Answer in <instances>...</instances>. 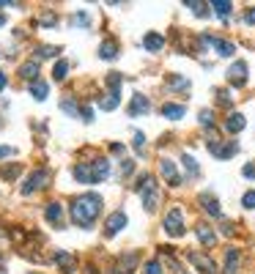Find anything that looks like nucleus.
I'll use <instances>...</instances> for the list:
<instances>
[{
    "label": "nucleus",
    "instance_id": "28",
    "mask_svg": "<svg viewBox=\"0 0 255 274\" xmlns=\"http://www.w3.org/2000/svg\"><path fill=\"white\" fill-rule=\"evenodd\" d=\"M52 77H55V80H66V77H69V63L58 61L55 63V71H52Z\"/></svg>",
    "mask_w": 255,
    "mask_h": 274
},
{
    "label": "nucleus",
    "instance_id": "13",
    "mask_svg": "<svg viewBox=\"0 0 255 274\" xmlns=\"http://www.w3.org/2000/svg\"><path fill=\"white\" fill-rule=\"evenodd\" d=\"M55 263H58L66 274L77 271V260H75V255H71V252H55Z\"/></svg>",
    "mask_w": 255,
    "mask_h": 274
},
{
    "label": "nucleus",
    "instance_id": "5",
    "mask_svg": "<svg viewBox=\"0 0 255 274\" xmlns=\"http://www.w3.org/2000/svg\"><path fill=\"white\" fill-rule=\"evenodd\" d=\"M209 151H211L217 159H231L233 153L239 151V145L233 143V140H231V143H220V140H209Z\"/></svg>",
    "mask_w": 255,
    "mask_h": 274
},
{
    "label": "nucleus",
    "instance_id": "4",
    "mask_svg": "<svg viewBox=\"0 0 255 274\" xmlns=\"http://www.w3.org/2000/svg\"><path fill=\"white\" fill-rule=\"evenodd\" d=\"M126 222H129V219H126L124 211H113L110 217H107V222H104V236H107V239L118 236V233L126 228Z\"/></svg>",
    "mask_w": 255,
    "mask_h": 274
},
{
    "label": "nucleus",
    "instance_id": "48",
    "mask_svg": "<svg viewBox=\"0 0 255 274\" xmlns=\"http://www.w3.org/2000/svg\"><path fill=\"white\" fill-rule=\"evenodd\" d=\"M124 274H132V271H124Z\"/></svg>",
    "mask_w": 255,
    "mask_h": 274
},
{
    "label": "nucleus",
    "instance_id": "2",
    "mask_svg": "<svg viewBox=\"0 0 255 274\" xmlns=\"http://www.w3.org/2000/svg\"><path fill=\"white\" fill-rule=\"evenodd\" d=\"M165 233L173 239L184 236V214H181V209H170L165 214Z\"/></svg>",
    "mask_w": 255,
    "mask_h": 274
},
{
    "label": "nucleus",
    "instance_id": "37",
    "mask_svg": "<svg viewBox=\"0 0 255 274\" xmlns=\"http://www.w3.org/2000/svg\"><path fill=\"white\" fill-rule=\"evenodd\" d=\"M60 110H66L69 115H77V104L71 102V99H66V102H60Z\"/></svg>",
    "mask_w": 255,
    "mask_h": 274
},
{
    "label": "nucleus",
    "instance_id": "41",
    "mask_svg": "<svg viewBox=\"0 0 255 274\" xmlns=\"http://www.w3.org/2000/svg\"><path fill=\"white\" fill-rule=\"evenodd\" d=\"M241 176H244V178H255V165H244V168H241Z\"/></svg>",
    "mask_w": 255,
    "mask_h": 274
},
{
    "label": "nucleus",
    "instance_id": "35",
    "mask_svg": "<svg viewBox=\"0 0 255 274\" xmlns=\"http://www.w3.org/2000/svg\"><path fill=\"white\" fill-rule=\"evenodd\" d=\"M241 206H244V209H255V189L244 192V198H241Z\"/></svg>",
    "mask_w": 255,
    "mask_h": 274
},
{
    "label": "nucleus",
    "instance_id": "27",
    "mask_svg": "<svg viewBox=\"0 0 255 274\" xmlns=\"http://www.w3.org/2000/svg\"><path fill=\"white\" fill-rule=\"evenodd\" d=\"M143 274H165L162 271V263H159V260H145V263H143Z\"/></svg>",
    "mask_w": 255,
    "mask_h": 274
},
{
    "label": "nucleus",
    "instance_id": "33",
    "mask_svg": "<svg viewBox=\"0 0 255 274\" xmlns=\"http://www.w3.org/2000/svg\"><path fill=\"white\" fill-rule=\"evenodd\" d=\"M170 88H190V80H187V77H178V74H173V77H170Z\"/></svg>",
    "mask_w": 255,
    "mask_h": 274
},
{
    "label": "nucleus",
    "instance_id": "25",
    "mask_svg": "<svg viewBox=\"0 0 255 274\" xmlns=\"http://www.w3.org/2000/svg\"><path fill=\"white\" fill-rule=\"evenodd\" d=\"M211 6V9H214V14H217V17H228V14H231V9H233V3H225V0H214V3H209Z\"/></svg>",
    "mask_w": 255,
    "mask_h": 274
},
{
    "label": "nucleus",
    "instance_id": "18",
    "mask_svg": "<svg viewBox=\"0 0 255 274\" xmlns=\"http://www.w3.org/2000/svg\"><path fill=\"white\" fill-rule=\"evenodd\" d=\"M143 47L149 52H159L165 47V38L159 36V33H145V38H143Z\"/></svg>",
    "mask_w": 255,
    "mask_h": 274
},
{
    "label": "nucleus",
    "instance_id": "15",
    "mask_svg": "<svg viewBox=\"0 0 255 274\" xmlns=\"http://www.w3.org/2000/svg\"><path fill=\"white\" fill-rule=\"evenodd\" d=\"M39 74H42V66H39V61H28V63H22L19 66V77L22 80H39Z\"/></svg>",
    "mask_w": 255,
    "mask_h": 274
},
{
    "label": "nucleus",
    "instance_id": "17",
    "mask_svg": "<svg viewBox=\"0 0 255 274\" xmlns=\"http://www.w3.org/2000/svg\"><path fill=\"white\" fill-rule=\"evenodd\" d=\"M99 58H102V61H116L118 58V44L113 42H102V47H99Z\"/></svg>",
    "mask_w": 255,
    "mask_h": 274
},
{
    "label": "nucleus",
    "instance_id": "43",
    "mask_svg": "<svg viewBox=\"0 0 255 274\" xmlns=\"http://www.w3.org/2000/svg\"><path fill=\"white\" fill-rule=\"evenodd\" d=\"M132 170H135V162H129V159H126V162H124V168H121V173H124V176H129Z\"/></svg>",
    "mask_w": 255,
    "mask_h": 274
},
{
    "label": "nucleus",
    "instance_id": "6",
    "mask_svg": "<svg viewBox=\"0 0 255 274\" xmlns=\"http://www.w3.org/2000/svg\"><path fill=\"white\" fill-rule=\"evenodd\" d=\"M200 38H203V44H211L217 50V55H223V58H231L236 52V47L231 42H225V38H217V36H200Z\"/></svg>",
    "mask_w": 255,
    "mask_h": 274
},
{
    "label": "nucleus",
    "instance_id": "23",
    "mask_svg": "<svg viewBox=\"0 0 255 274\" xmlns=\"http://www.w3.org/2000/svg\"><path fill=\"white\" fill-rule=\"evenodd\" d=\"M75 178L80 184H93V176H91V165H75Z\"/></svg>",
    "mask_w": 255,
    "mask_h": 274
},
{
    "label": "nucleus",
    "instance_id": "44",
    "mask_svg": "<svg viewBox=\"0 0 255 274\" xmlns=\"http://www.w3.org/2000/svg\"><path fill=\"white\" fill-rule=\"evenodd\" d=\"M244 22H247V25H255V9H250V11L244 14Z\"/></svg>",
    "mask_w": 255,
    "mask_h": 274
},
{
    "label": "nucleus",
    "instance_id": "31",
    "mask_svg": "<svg viewBox=\"0 0 255 274\" xmlns=\"http://www.w3.org/2000/svg\"><path fill=\"white\" fill-rule=\"evenodd\" d=\"M121 80H124V77H121L118 71H113V74L107 77V85H110V93H118V88H121Z\"/></svg>",
    "mask_w": 255,
    "mask_h": 274
},
{
    "label": "nucleus",
    "instance_id": "47",
    "mask_svg": "<svg viewBox=\"0 0 255 274\" xmlns=\"http://www.w3.org/2000/svg\"><path fill=\"white\" fill-rule=\"evenodd\" d=\"M3 25H6V17H3V14H0V28H3Z\"/></svg>",
    "mask_w": 255,
    "mask_h": 274
},
{
    "label": "nucleus",
    "instance_id": "12",
    "mask_svg": "<svg viewBox=\"0 0 255 274\" xmlns=\"http://www.w3.org/2000/svg\"><path fill=\"white\" fill-rule=\"evenodd\" d=\"M190 260L198 266L200 271H206V274H217V263H214L211 258H206V255H198V252H190Z\"/></svg>",
    "mask_w": 255,
    "mask_h": 274
},
{
    "label": "nucleus",
    "instance_id": "8",
    "mask_svg": "<svg viewBox=\"0 0 255 274\" xmlns=\"http://www.w3.org/2000/svg\"><path fill=\"white\" fill-rule=\"evenodd\" d=\"M149 110H151L149 96H143V93H135V96H132V102H129V115L137 118V115H145Z\"/></svg>",
    "mask_w": 255,
    "mask_h": 274
},
{
    "label": "nucleus",
    "instance_id": "30",
    "mask_svg": "<svg viewBox=\"0 0 255 274\" xmlns=\"http://www.w3.org/2000/svg\"><path fill=\"white\" fill-rule=\"evenodd\" d=\"M19 170H22V168H19V162H17V165H9V168H3V173H0V176H3L6 181H11V178L19 176Z\"/></svg>",
    "mask_w": 255,
    "mask_h": 274
},
{
    "label": "nucleus",
    "instance_id": "45",
    "mask_svg": "<svg viewBox=\"0 0 255 274\" xmlns=\"http://www.w3.org/2000/svg\"><path fill=\"white\" fill-rule=\"evenodd\" d=\"M42 25H55V14H47V17H42Z\"/></svg>",
    "mask_w": 255,
    "mask_h": 274
},
{
    "label": "nucleus",
    "instance_id": "16",
    "mask_svg": "<svg viewBox=\"0 0 255 274\" xmlns=\"http://www.w3.org/2000/svg\"><path fill=\"white\" fill-rule=\"evenodd\" d=\"M200 203H203V209H206V214H211V217H220V200L211 195V192H203V195H200Z\"/></svg>",
    "mask_w": 255,
    "mask_h": 274
},
{
    "label": "nucleus",
    "instance_id": "38",
    "mask_svg": "<svg viewBox=\"0 0 255 274\" xmlns=\"http://www.w3.org/2000/svg\"><path fill=\"white\" fill-rule=\"evenodd\" d=\"M200 124H203V126H211V124H214L211 110H200Z\"/></svg>",
    "mask_w": 255,
    "mask_h": 274
},
{
    "label": "nucleus",
    "instance_id": "10",
    "mask_svg": "<svg viewBox=\"0 0 255 274\" xmlns=\"http://www.w3.org/2000/svg\"><path fill=\"white\" fill-rule=\"evenodd\" d=\"M228 80H231V85H244L247 83V63L244 61H236L231 66V69H228Z\"/></svg>",
    "mask_w": 255,
    "mask_h": 274
},
{
    "label": "nucleus",
    "instance_id": "7",
    "mask_svg": "<svg viewBox=\"0 0 255 274\" xmlns=\"http://www.w3.org/2000/svg\"><path fill=\"white\" fill-rule=\"evenodd\" d=\"M159 173H162V178L167 181V186H181V176H178L176 165H173L170 159H162V162H159Z\"/></svg>",
    "mask_w": 255,
    "mask_h": 274
},
{
    "label": "nucleus",
    "instance_id": "29",
    "mask_svg": "<svg viewBox=\"0 0 255 274\" xmlns=\"http://www.w3.org/2000/svg\"><path fill=\"white\" fill-rule=\"evenodd\" d=\"M181 162H184V168L190 170L192 176H198V173H200V168H198V162H195V159L190 156V153H184V156H181Z\"/></svg>",
    "mask_w": 255,
    "mask_h": 274
},
{
    "label": "nucleus",
    "instance_id": "34",
    "mask_svg": "<svg viewBox=\"0 0 255 274\" xmlns=\"http://www.w3.org/2000/svg\"><path fill=\"white\" fill-rule=\"evenodd\" d=\"M187 6H190L198 17H209V6H206V3H187Z\"/></svg>",
    "mask_w": 255,
    "mask_h": 274
},
{
    "label": "nucleus",
    "instance_id": "3",
    "mask_svg": "<svg viewBox=\"0 0 255 274\" xmlns=\"http://www.w3.org/2000/svg\"><path fill=\"white\" fill-rule=\"evenodd\" d=\"M47 181H50V173L47 170H33L30 176H28V181L22 184V195H33V192H39V189H44Z\"/></svg>",
    "mask_w": 255,
    "mask_h": 274
},
{
    "label": "nucleus",
    "instance_id": "40",
    "mask_svg": "<svg viewBox=\"0 0 255 274\" xmlns=\"http://www.w3.org/2000/svg\"><path fill=\"white\" fill-rule=\"evenodd\" d=\"M17 148H11V145H0V159H6V156H14Z\"/></svg>",
    "mask_w": 255,
    "mask_h": 274
},
{
    "label": "nucleus",
    "instance_id": "39",
    "mask_svg": "<svg viewBox=\"0 0 255 274\" xmlns=\"http://www.w3.org/2000/svg\"><path fill=\"white\" fill-rule=\"evenodd\" d=\"M217 96H220V104L231 107V102H233V99H231V93H228V91H217Z\"/></svg>",
    "mask_w": 255,
    "mask_h": 274
},
{
    "label": "nucleus",
    "instance_id": "22",
    "mask_svg": "<svg viewBox=\"0 0 255 274\" xmlns=\"http://www.w3.org/2000/svg\"><path fill=\"white\" fill-rule=\"evenodd\" d=\"M30 93H33V99L44 102V99H47V93H50V85H47L44 80H33V83H30Z\"/></svg>",
    "mask_w": 255,
    "mask_h": 274
},
{
    "label": "nucleus",
    "instance_id": "20",
    "mask_svg": "<svg viewBox=\"0 0 255 274\" xmlns=\"http://www.w3.org/2000/svg\"><path fill=\"white\" fill-rule=\"evenodd\" d=\"M195 233H198L200 242H203V247H214V244H217V233H214L209 225H198Z\"/></svg>",
    "mask_w": 255,
    "mask_h": 274
},
{
    "label": "nucleus",
    "instance_id": "42",
    "mask_svg": "<svg viewBox=\"0 0 255 274\" xmlns=\"http://www.w3.org/2000/svg\"><path fill=\"white\" fill-rule=\"evenodd\" d=\"M80 115H83V118H85V121H88V124L93 121V110H91V107H83V110H80Z\"/></svg>",
    "mask_w": 255,
    "mask_h": 274
},
{
    "label": "nucleus",
    "instance_id": "11",
    "mask_svg": "<svg viewBox=\"0 0 255 274\" xmlns=\"http://www.w3.org/2000/svg\"><path fill=\"white\" fill-rule=\"evenodd\" d=\"M44 219L50 225H55V228H60V225H63V206H60V203H47Z\"/></svg>",
    "mask_w": 255,
    "mask_h": 274
},
{
    "label": "nucleus",
    "instance_id": "9",
    "mask_svg": "<svg viewBox=\"0 0 255 274\" xmlns=\"http://www.w3.org/2000/svg\"><path fill=\"white\" fill-rule=\"evenodd\" d=\"M91 176H93V184H99V181H104L107 176H110V162H107L104 156H99V159H93L91 162Z\"/></svg>",
    "mask_w": 255,
    "mask_h": 274
},
{
    "label": "nucleus",
    "instance_id": "21",
    "mask_svg": "<svg viewBox=\"0 0 255 274\" xmlns=\"http://www.w3.org/2000/svg\"><path fill=\"white\" fill-rule=\"evenodd\" d=\"M239 260H241V255H239V250H228L225 252V274H236V269H239Z\"/></svg>",
    "mask_w": 255,
    "mask_h": 274
},
{
    "label": "nucleus",
    "instance_id": "24",
    "mask_svg": "<svg viewBox=\"0 0 255 274\" xmlns=\"http://www.w3.org/2000/svg\"><path fill=\"white\" fill-rule=\"evenodd\" d=\"M121 104V99H118V93H107V96H102L99 99V107H102V110H116V107Z\"/></svg>",
    "mask_w": 255,
    "mask_h": 274
},
{
    "label": "nucleus",
    "instance_id": "14",
    "mask_svg": "<svg viewBox=\"0 0 255 274\" xmlns=\"http://www.w3.org/2000/svg\"><path fill=\"white\" fill-rule=\"evenodd\" d=\"M247 126V118L241 115V112H231L225 121V132H231V135H236V132H241Z\"/></svg>",
    "mask_w": 255,
    "mask_h": 274
},
{
    "label": "nucleus",
    "instance_id": "32",
    "mask_svg": "<svg viewBox=\"0 0 255 274\" xmlns=\"http://www.w3.org/2000/svg\"><path fill=\"white\" fill-rule=\"evenodd\" d=\"M91 19H88V14H85V11H77L75 17H71V25H75V28H83V25H88Z\"/></svg>",
    "mask_w": 255,
    "mask_h": 274
},
{
    "label": "nucleus",
    "instance_id": "36",
    "mask_svg": "<svg viewBox=\"0 0 255 274\" xmlns=\"http://www.w3.org/2000/svg\"><path fill=\"white\" fill-rule=\"evenodd\" d=\"M132 145L137 148V153H143V145H145V137H143V132H135V140H132Z\"/></svg>",
    "mask_w": 255,
    "mask_h": 274
},
{
    "label": "nucleus",
    "instance_id": "46",
    "mask_svg": "<svg viewBox=\"0 0 255 274\" xmlns=\"http://www.w3.org/2000/svg\"><path fill=\"white\" fill-rule=\"evenodd\" d=\"M6 85H9V77H6V71H0V91H6Z\"/></svg>",
    "mask_w": 255,
    "mask_h": 274
},
{
    "label": "nucleus",
    "instance_id": "19",
    "mask_svg": "<svg viewBox=\"0 0 255 274\" xmlns=\"http://www.w3.org/2000/svg\"><path fill=\"white\" fill-rule=\"evenodd\" d=\"M184 112H187V107L184 104H162V115L165 118H170V121H178V118H184Z\"/></svg>",
    "mask_w": 255,
    "mask_h": 274
},
{
    "label": "nucleus",
    "instance_id": "1",
    "mask_svg": "<svg viewBox=\"0 0 255 274\" xmlns=\"http://www.w3.org/2000/svg\"><path fill=\"white\" fill-rule=\"evenodd\" d=\"M69 214H71V222H75L77 228H91L99 219V214H102V198H99L96 192H88V195L77 198L75 203H71Z\"/></svg>",
    "mask_w": 255,
    "mask_h": 274
},
{
    "label": "nucleus",
    "instance_id": "26",
    "mask_svg": "<svg viewBox=\"0 0 255 274\" xmlns=\"http://www.w3.org/2000/svg\"><path fill=\"white\" fill-rule=\"evenodd\" d=\"M58 47H52V44H44V47H39V50H36V61H39V58H42V61H44V58H55L58 55Z\"/></svg>",
    "mask_w": 255,
    "mask_h": 274
}]
</instances>
